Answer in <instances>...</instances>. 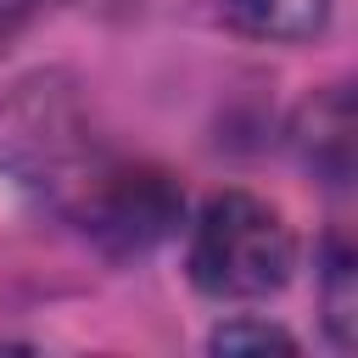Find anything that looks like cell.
Returning a JSON list of instances; mask_svg holds the SVG:
<instances>
[{
	"instance_id": "6da1fadb",
	"label": "cell",
	"mask_w": 358,
	"mask_h": 358,
	"mask_svg": "<svg viewBox=\"0 0 358 358\" xmlns=\"http://www.w3.org/2000/svg\"><path fill=\"white\" fill-rule=\"evenodd\" d=\"M0 162L17 185L39 190V201L78 213L95 179L112 168L90 140V123L62 78H28L0 112Z\"/></svg>"
},
{
	"instance_id": "7a4b0ae2",
	"label": "cell",
	"mask_w": 358,
	"mask_h": 358,
	"mask_svg": "<svg viewBox=\"0 0 358 358\" xmlns=\"http://www.w3.org/2000/svg\"><path fill=\"white\" fill-rule=\"evenodd\" d=\"M291 257L296 246H291L285 218L246 190L213 196L190 235V280L218 302L274 296L291 280Z\"/></svg>"
},
{
	"instance_id": "3957f363",
	"label": "cell",
	"mask_w": 358,
	"mask_h": 358,
	"mask_svg": "<svg viewBox=\"0 0 358 358\" xmlns=\"http://www.w3.org/2000/svg\"><path fill=\"white\" fill-rule=\"evenodd\" d=\"M95 241L117 246V252H145L157 246L173 218H179V190L168 185V173L157 168H106L95 179V190L84 196V207L73 213Z\"/></svg>"
},
{
	"instance_id": "277c9868",
	"label": "cell",
	"mask_w": 358,
	"mask_h": 358,
	"mask_svg": "<svg viewBox=\"0 0 358 358\" xmlns=\"http://www.w3.org/2000/svg\"><path fill=\"white\" fill-rule=\"evenodd\" d=\"M218 11L229 17V28L268 39V45H296L313 39L330 17V0H218Z\"/></svg>"
},
{
	"instance_id": "5b68a950",
	"label": "cell",
	"mask_w": 358,
	"mask_h": 358,
	"mask_svg": "<svg viewBox=\"0 0 358 358\" xmlns=\"http://www.w3.org/2000/svg\"><path fill=\"white\" fill-rule=\"evenodd\" d=\"M302 145H308V162L319 173H330V185L347 179V168H352V101H347V90H330L319 106H308Z\"/></svg>"
},
{
	"instance_id": "8992f818",
	"label": "cell",
	"mask_w": 358,
	"mask_h": 358,
	"mask_svg": "<svg viewBox=\"0 0 358 358\" xmlns=\"http://www.w3.org/2000/svg\"><path fill=\"white\" fill-rule=\"evenodd\" d=\"M296 341L274 324H257V319H235L224 330H213V352H291Z\"/></svg>"
},
{
	"instance_id": "52a82bcc",
	"label": "cell",
	"mask_w": 358,
	"mask_h": 358,
	"mask_svg": "<svg viewBox=\"0 0 358 358\" xmlns=\"http://www.w3.org/2000/svg\"><path fill=\"white\" fill-rule=\"evenodd\" d=\"M347 280H352V263L336 246V257H330V324H336V341L341 347L352 341V296H347Z\"/></svg>"
},
{
	"instance_id": "ba28073f",
	"label": "cell",
	"mask_w": 358,
	"mask_h": 358,
	"mask_svg": "<svg viewBox=\"0 0 358 358\" xmlns=\"http://www.w3.org/2000/svg\"><path fill=\"white\" fill-rule=\"evenodd\" d=\"M45 6H50V0H0V45H6L11 34H22Z\"/></svg>"
}]
</instances>
